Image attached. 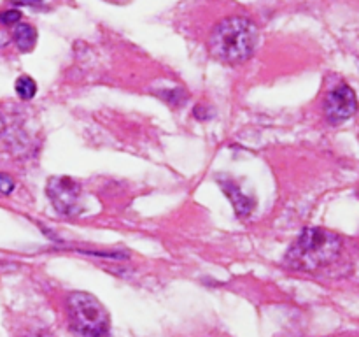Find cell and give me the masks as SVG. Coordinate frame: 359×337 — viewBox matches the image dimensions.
<instances>
[{
    "mask_svg": "<svg viewBox=\"0 0 359 337\" xmlns=\"http://www.w3.org/2000/svg\"><path fill=\"white\" fill-rule=\"evenodd\" d=\"M23 337H49V336L44 332H34V333H27V336H23Z\"/></svg>",
    "mask_w": 359,
    "mask_h": 337,
    "instance_id": "cell-11",
    "label": "cell"
},
{
    "mask_svg": "<svg viewBox=\"0 0 359 337\" xmlns=\"http://www.w3.org/2000/svg\"><path fill=\"white\" fill-rule=\"evenodd\" d=\"M14 190V179L7 174H0V195H9Z\"/></svg>",
    "mask_w": 359,
    "mask_h": 337,
    "instance_id": "cell-10",
    "label": "cell"
},
{
    "mask_svg": "<svg viewBox=\"0 0 359 337\" xmlns=\"http://www.w3.org/2000/svg\"><path fill=\"white\" fill-rule=\"evenodd\" d=\"M342 241L333 232L325 228H307L294 241L286 255V262L291 269L314 270L328 265L339 256Z\"/></svg>",
    "mask_w": 359,
    "mask_h": 337,
    "instance_id": "cell-2",
    "label": "cell"
},
{
    "mask_svg": "<svg viewBox=\"0 0 359 337\" xmlns=\"http://www.w3.org/2000/svg\"><path fill=\"white\" fill-rule=\"evenodd\" d=\"M221 188L226 193V197L230 199V202L233 204L235 211H237L238 216H248L255 209V200L251 197L245 195L241 190V186L233 181H223L221 183Z\"/></svg>",
    "mask_w": 359,
    "mask_h": 337,
    "instance_id": "cell-6",
    "label": "cell"
},
{
    "mask_svg": "<svg viewBox=\"0 0 359 337\" xmlns=\"http://www.w3.org/2000/svg\"><path fill=\"white\" fill-rule=\"evenodd\" d=\"M70 326L79 337H111V318L93 295L74 291L67 300Z\"/></svg>",
    "mask_w": 359,
    "mask_h": 337,
    "instance_id": "cell-3",
    "label": "cell"
},
{
    "mask_svg": "<svg viewBox=\"0 0 359 337\" xmlns=\"http://www.w3.org/2000/svg\"><path fill=\"white\" fill-rule=\"evenodd\" d=\"M258 27L249 18L231 16L216 25L209 39V51L223 63H242L258 46Z\"/></svg>",
    "mask_w": 359,
    "mask_h": 337,
    "instance_id": "cell-1",
    "label": "cell"
},
{
    "mask_svg": "<svg viewBox=\"0 0 359 337\" xmlns=\"http://www.w3.org/2000/svg\"><path fill=\"white\" fill-rule=\"evenodd\" d=\"M46 192H48V197L56 213L62 214V216L77 214L83 207V204H81L83 192H81V186L72 178H65V176L51 178L48 181V186H46Z\"/></svg>",
    "mask_w": 359,
    "mask_h": 337,
    "instance_id": "cell-4",
    "label": "cell"
},
{
    "mask_svg": "<svg viewBox=\"0 0 359 337\" xmlns=\"http://www.w3.org/2000/svg\"><path fill=\"white\" fill-rule=\"evenodd\" d=\"M14 88H16V93L21 100H32L35 97V93H37V83L30 76L18 77Z\"/></svg>",
    "mask_w": 359,
    "mask_h": 337,
    "instance_id": "cell-8",
    "label": "cell"
},
{
    "mask_svg": "<svg viewBox=\"0 0 359 337\" xmlns=\"http://www.w3.org/2000/svg\"><path fill=\"white\" fill-rule=\"evenodd\" d=\"M21 20V13L16 9H11V11H4V13H0V23L4 25H18Z\"/></svg>",
    "mask_w": 359,
    "mask_h": 337,
    "instance_id": "cell-9",
    "label": "cell"
},
{
    "mask_svg": "<svg viewBox=\"0 0 359 337\" xmlns=\"http://www.w3.org/2000/svg\"><path fill=\"white\" fill-rule=\"evenodd\" d=\"M13 39L21 51H32L37 44V30L28 23H18L13 30Z\"/></svg>",
    "mask_w": 359,
    "mask_h": 337,
    "instance_id": "cell-7",
    "label": "cell"
},
{
    "mask_svg": "<svg viewBox=\"0 0 359 337\" xmlns=\"http://www.w3.org/2000/svg\"><path fill=\"white\" fill-rule=\"evenodd\" d=\"M2 130H4V118L0 116V132H2Z\"/></svg>",
    "mask_w": 359,
    "mask_h": 337,
    "instance_id": "cell-12",
    "label": "cell"
},
{
    "mask_svg": "<svg viewBox=\"0 0 359 337\" xmlns=\"http://www.w3.org/2000/svg\"><path fill=\"white\" fill-rule=\"evenodd\" d=\"M358 111L356 93L347 84H339L328 93L325 102L326 118L332 123H342L353 118Z\"/></svg>",
    "mask_w": 359,
    "mask_h": 337,
    "instance_id": "cell-5",
    "label": "cell"
}]
</instances>
